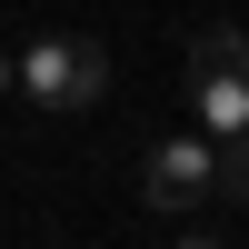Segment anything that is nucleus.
<instances>
[{
    "instance_id": "nucleus-1",
    "label": "nucleus",
    "mask_w": 249,
    "mask_h": 249,
    "mask_svg": "<svg viewBox=\"0 0 249 249\" xmlns=\"http://www.w3.org/2000/svg\"><path fill=\"white\" fill-rule=\"evenodd\" d=\"M10 80L30 100H50V110H90V100H110V50H100L90 30H40L30 50L10 60Z\"/></svg>"
},
{
    "instance_id": "nucleus-2",
    "label": "nucleus",
    "mask_w": 249,
    "mask_h": 249,
    "mask_svg": "<svg viewBox=\"0 0 249 249\" xmlns=\"http://www.w3.org/2000/svg\"><path fill=\"white\" fill-rule=\"evenodd\" d=\"M140 199H150V210H199V199H210V140H160L150 160H140Z\"/></svg>"
},
{
    "instance_id": "nucleus-3",
    "label": "nucleus",
    "mask_w": 249,
    "mask_h": 249,
    "mask_svg": "<svg viewBox=\"0 0 249 249\" xmlns=\"http://www.w3.org/2000/svg\"><path fill=\"white\" fill-rule=\"evenodd\" d=\"M190 110H199V130H210V140L249 130V70H190Z\"/></svg>"
},
{
    "instance_id": "nucleus-4",
    "label": "nucleus",
    "mask_w": 249,
    "mask_h": 249,
    "mask_svg": "<svg viewBox=\"0 0 249 249\" xmlns=\"http://www.w3.org/2000/svg\"><path fill=\"white\" fill-rule=\"evenodd\" d=\"M190 70H249V30L239 20H210V30L190 40Z\"/></svg>"
},
{
    "instance_id": "nucleus-5",
    "label": "nucleus",
    "mask_w": 249,
    "mask_h": 249,
    "mask_svg": "<svg viewBox=\"0 0 249 249\" xmlns=\"http://www.w3.org/2000/svg\"><path fill=\"white\" fill-rule=\"evenodd\" d=\"M210 190L249 210V130H230V140H210Z\"/></svg>"
},
{
    "instance_id": "nucleus-6",
    "label": "nucleus",
    "mask_w": 249,
    "mask_h": 249,
    "mask_svg": "<svg viewBox=\"0 0 249 249\" xmlns=\"http://www.w3.org/2000/svg\"><path fill=\"white\" fill-rule=\"evenodd\" d=\"M0 100H10V50H0Z\"/></svg>"
}]
</instances>
